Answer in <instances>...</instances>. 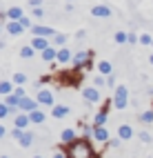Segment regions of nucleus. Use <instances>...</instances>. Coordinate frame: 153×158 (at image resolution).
<instances>
[{
    "label": "nucleus",
    "instance_id": "b1692460",
    "mask_svg": "<svg viewBox=\"0 0 153 158\" xmlns=\"http://www.w3.org/2000/svg\"><path fill=\"white\" fill-rule=\"evenodd\" d=\"M60 140H62V143H73V140H76V131H73V129H62Z\"/></svg>",
    "mask_w": 153,
    "mask_h": 158
},
{
    "label": "nucleus",
    "instance_id": "f704fd0d",
    "mask_svg": "<svg viewBox=\"0 0 153 158\" xmlns=\"http://www.w3.org/2000/svg\"><path fill=\"white\" fill-rule=\"evenodd\" d=\"M140 140L142 143H151V134L149 131H140Z\"/></svg>",
    "mask_w": 153,
    "mask_h": 158
},
{
    "label": "nucleus",
    "instance_id": "f3484780",
    "mask_svg": "<svg viewBox=\"0 0 153 158\" xmlns=\"http://www.w3.org/2000/svg\"><path fill=\"white\" fill-rule=\"evenodd\" d=\"M40 58H42L45 62H53V60L58 58V49H53V47H47L45 51H40Z\"/></svg>",
    "mask_w": 153,
    "mask_h": 158
},
{
    "label": "nucleus",
    "instance_id": "7c9ffc66",
    "mask_svg": "<svg viewBox=\"0 0 153 158\" xmlns=\"http://www.w3.org/2000/svg\"><path fill=\"white\" fill-rule=\"evenodd\" d=\"M140 43H142V45H153V36H149V34H140Z\"/></svg>",
    "mask_w": 153,
    "mask_h": 158
},
{
    "label": "nucleus",
    "instance_id": "4468645a",
    "mask_svg": "<svg viewBox=\"0 0 153 158\" xmlns=\"http://www.w3.org/2000/svg\"><path fill=\"white\" fill-rule=\"evenodd\" d=\"M118 138H122V140H131V138H133L131 125H120V127H118Z\"/></svg>",
    "mask_w": 153,
    "mask_h": 158
},
{
    "label": "nucleus",
    "instance_id": "f8f14e48",
    "mask_svg": "<svg viewBox=\"0 0 153 158\" xmlns=\"http://www.w3.org/2000/svg\"><path fill=\"white\" fill-rule=\"evenodd\" d=\"M111 105H113V102H104V107H102V109L96 114V120H93V125H100V127H102V125L107 123V114H109V107H111Z\"/></svg>",
    "mask_w": 153,
    "mask_h": 158
},
{
    "label": "nucleus",
    "instance_id": "ddd939ff",
    "mask_svg": "<svg viewBox=\"0 0 153 158\" xmlns=\"http://www.w3.org/2000/svg\"><path fill=\"white\" fill-rule=\"evenodd\" d=\"M56 60L60 62V65H67V62L73 60V54H71L67 47H60V49H58V58H56Z\"/></svg>",
    "mask_w": 153,
    "mask_h": 158
},
{
    "label": "nucleus",
    "instance_id": "bb28decb",
    "mask_svg": "<svg viewBox=\"0 0 153 158\" xmlns=\"http://www.w3.org/2000/svg\"><path fill=\"white\" fill-rule=\"evenodd\" d=\"M107 85V76H102V73H98V76L93 78V87H98V89H102Z\"/></svg>",
    "mask_w": 153,
    "mask_h": 158
},
{
    "label": "nucleus",
    "instance_id": "4be33fe9",
    "mask_svg": "<svg viewBox=\"0 0 153 158\" xmlns=\"http://www.w3.org/2000/svg\"><path fill=\"white\" fill-rule=\"evenodd\" d=\"M29 118H31V125H40V123H45V111H40V109H36V111H31L29 114Z\"/></svg>",
    "mask_w": 153,
    "mask_h": 158
},
{
    "label": "nucleus",
    "instance_id": "603ef678",
    "mask_svg": "<svg viewBox=\"0 0 153 158\" xmlns=\"http://www.w3.org/2000/svg\"><path fill=\"white\" fill-rule=\"evenodd\" d=\"M151 47H153V45H151Z\"/></svg>",
    "mask_w": 153,
    "mask_h": 158
},
{
    "label": "nucleus",
    "instance_id": "cd10ccee",
    "mask_svg": "<svg viewBox=\"0 0 153 158\" xmlns=\"http://www.w3.org/2000/svg\"><path fill=\"white\" fill-rule=\"evenodd\" d=\"M25 82H27V76L22 71H16L14 73V85H25Z\"/></svg>",
    "mask_w": 153,
    "mask_h": 158
},
{
    "label": "nucleus",
    "instance_id": "a878e982",
    "mask_svg": "<svg viewBox=\"0 0 153 158\" xmlns=\"http://www.w3.org/2000/svg\"><path fill=\"white\" fill-rule=\"evenodd\" d=\"M140 120L144 123V125H151V123H153V109H147V111H142V114H140Z\"/></svg>",
    "mask_w": 153,
    "mask_h": 158
},
{
    "label": "nucleus",
    "instance_id": "1a4fd4ad",
    "mask_svg": "<svg viewBox=\"0 0 153 158\" xmlns=\"http://www.w3.org/2000/svg\"><path fill=\"white\" fill-rule=\"evenodd\" d=\"M91 16L93 18H111V9L107 5H93L91 7Z\"/></svg>",
    "mask_w": 153,
    "mask_h": 158
},
{
    "label": "nucleus",
    "instance_id": "412c9836",
    "mask_svg": "<svg viewBox=\"0 0 153 158\" xmlns=\"http://www.w3.org/2000/svg\"><path fill=\"white\" fill-rule=\"evenodd\" d=\"M14 82L9 80H0V96H9V94H14Z\"/></svg>",
    "mask_w": 153,
    "mask_h": 158
},
{
    "label": "nucleus",
    "instance_id": "c9c22d12",
    "mask_svg": "<svg viewBox=\"0 0 153 158\" xmlns=\"http://www.w3.org/2000/svg\"><path fill=\"white\" fill-rule=\"evenodd\" d=\"M22 131H25V129H18V127H14V129H11V138H16V140H18L20 136H22Z\"/></svg>",
    "mask_w": 153,
    "mask_h": 158
},
{
    "label": "nucleus",
    "instance_id": "f257e3e1",
    "mask_svg": "<svg viewBox=\"0 0 153 158\" xmlns=\"http://www.w3.org/2000/svg\"><path fill=\"white\" fill-rule=\"evenodd\" d=\"M67 156L69 158H96L93 147H91V143L87 138H76L73 143H69Z\"/></svg>",
    "mask_w": 153,
    "mask_h": 158
},
{
    "label": "nucleus",
    "instance_id": "f03ea898",
    "mask_svg": "<svg viewBox=\"0 0 153 158\" xmlns=\"http://www.w3.org/2000/svg\"><path fill=\"white\" fill-rule=\"evenodd\" d=\"M113 107L116 109H127V105H129V89L124 85H118L116 87V94H113Z\"/></svg>",
    "mask_w": 153,
    "mask_h": 158
},
{
    "label": "nucleus",
    "instance_id": "a211bd4d",
    "mask_svg": "<svg viewBox=\"0 0 153 158\" xmlns=\"http://www.w3.org/2000/svg\"><path fill=\"white\" fill-rule=\"evenodd\" d=\"M98 73H102V76H111V73H113V65H111L109 60H100L98 62Z\"/></svg>",
    "mask_w": 153,
    "mask_h": 158
},
{
    "label": "nucleus",
    "instance_id": "2eb2a0df",
    "mask_svg": "<svg viewBox=\"0 0 153 158\" xmlns=\"http://www.w3.org/2000/svg\"><path fill=\"white\" fill-rule=\"evenodd\" d=\"M31 47H33L36 51H45V49L49 47V40H47V38H42V36H33Z\"/></svg>",
    "mask_w": 153,
    "mask_h": 158
},
{
    "label": "nucleus",
    "instance_id": "473e14b6",
    "mask_svg": "<svg viewBox=\"0 0 153 158\" xmlns=\"http://www.w3.org/2000/svg\"><path fill=\"white\" fill-rule=\"evenodd\" d=\"M82 134H84V138L93 136V127H91V125H82Z\"/></svg>",
    "mask_w": 153,
    "mask_h": 158
},
{
    "label": "nucleus",
    "instance_id": "2f4dec72",
    "mask_svg": "<svg viewBox=\"0 0 153 158\" xmlns=\"http://www.w3.org/2000/svg\"><path fill=\"white\" fill-rule=\"evenodd\" d=\"M20 25H22L25 29H33V25H31V20H29L27 16H22V18H20Z\"/></svg>",
    "mask_w": 153,
    "mask_h": 158
},
{
    "label": "nucleus",
    "instance_id": "6ab92c4d",
    "mask_svg": "<svg viewBox=\"0 0 153 158\" xmlns=\"http://www.w3.org/2000/svg\"><path fill=\"white\" fill-rule=\"evenodd\" d=\"M67 114H69L67 105H53V109H51V116H53V118H65Z\"/></svg>",
    "mask_w": 153,
    "mask_h": 158
},
{
    "label": "nucleus",
    "instance_id": "e433bc0d",
    "mask_svg": "<svg viewBox=\"0 0 153 158\" xmlns=\"http://www.w3.org/2000/svg\"><path fill=\"white\" fill-rule=\"evenodd\" d=\"M33 16H36V18H42V16H45V9H42V7H33Z\"/></svg>",
    "mask_w": 153,
    "mask_h": 158
},
{
    "label": "nucleus",
    "instance_id": "09e8293b",
    "mask_svg": "<svg viewBox=\"0 0 153 158\" xmlns=\"http://www.w3.org/2000/svg\"><path fill=\"white\" fill-rule=\"evenodd\" d=\"M67 2H73V0H67Z\"/></svg>",
    "mask_w": 153,
    "mask_h": 158
},
{
    "label": "nucleus",
    "instance_id": "ea45409f",
    "mask_svg": "<svg viewBox=\"0 0 153 158\" xmlns=\"http://www.w3.org/2000/svg\"><path fill=\"white\" fill-rule=\"evenodd\" d=\"M107 85H109V87H116V78H113V73H111V76H107Z\"/></svg>",
    "mask_w": 153,
    "mask_h": 158
},
{
    "label": "nucleus",
    "instance_id": "c03bdc74",
    "mask_svg": "<svg viewBox=\"0 0 153 158\" xmlns=\"http://www.w3.org/2000/svg\"><path fill=\"white\" fill-rule=\"evenodd\" d=\"M149 62H151V65H153V54H149Z\"/></svg>",
    "mask_w": 153,
    "mask_h": 158
},
{
    "label": "nucleus",
    "instance_id": "a18cd8bd",
    "mask_svg": "<svg viewBox=\"0 0 153 158\" xmlns=\"http://www.w3.org/2000/svg\"><path fill=\"white\" fill-rule=\"evenodd\" d=\"M2 47H5V40H0V49H2Z\"/></svg>",
    "mask_w": 153,
    "mask_h": 158
},
{
    "label": "nucleus",
    "instance_id": "aec40b11",
    "mask_svg": "<svg viewBox=\"0 0 153 158\" xmlns=\"http://www.w3.org/2000/svg\"><path fill=\"white\" fill-rule=\"evenodd\" d=\"M25 14H22V9L20 7H9L7 9V14H5V18H9V20H20Z\"/></svg>",
    "mask_w": 153,
    "mask_h": 158
},
{
    "label": "nucleus",
    "instance_id": "7ed1b4c3",
    "mask_svg": "<svg viewBox=\"0 0 153 158\" xmlns=\"http://www.w3.org/2000/svg\"><path fill=\"white\" fill-rule=\"evenodd\" d=\"M91 60H93V51H78L73 54V69H89L91 67Z\"/></svg>",
    "mask_w": 153,
    "mask_h": 158
},
{
    "label": "nucleus",
    "instance_id": "39448f33",
    "mask_svg": "<svg viewBox=\"0 0 153 158\" xmlns=\"http://www.w3.org/2000/svg\"><path fill=\"white\" fill-rule=\"evenodd\" d=\"M36 100H38V105H42V107H53V94L49 89H38Z\"/></svg>",
    "mask_w": 153,
    "mask_h": 158
},
{
    "label": "nucleus",
    "instance_id": "5701e85b",
    "mask_svg": "<svg viewBox=\"0 0 153 158\" xmlns=\"http://www.w3.org/2000/svg\"><path fill=\"white\" fill-rule=\"evenodd\" d=\"M33 56H36V49H33L31 45H25V47H20V58L29 60V58H33Z\"/></svg>",
    "mask_w": 153,
    "mask_h": 158
},
{
    "label": "nucleus",
    "instance_id": "0eeeda50",
    "mask_svg": "<svg viewBox=\"0 0 153 158\" xmlns=\"http://www.w3.org/2000/svg\"><path fill=\"white\" fill-rule=\"evenodd\" d=\"M29 125H31V118H29V114L20 111V114L14 116V127H18V129H27Z\"/></svg>",
    "mask_w": 153,
    "mask_h": 158
},
{
    "label": "nucleus",
    "instance_id": "9d476101",
    "mask_svg": "<svg viewBox=\"0 0 153 158\" xmlns=\"http://www.w3.org/2000/svg\"><path fill=\"white\" fill-rule=\"evenodd\" d=\"M7 34L9 36H20V34H22V31H25V27L22 25H20V20H7Z\"/></svg>",
    "mask_w": 153,
    "mask_h": 158
},
{
    "label": "nucleus",
    "instance_id": "58836bf2",
    "mask_svg": "<svg viewBox=\"0 0 153 158\" xmlns=\"http://www.w3.org/2000/svg\"><path fill=\"white\" fill-rule=\"evenodd\" d=\"M129 43H131V45L140 43V36H135V34H129Z\"/></svg>",
    "mask_w": 153,
    "mask_h": 158
},
{
    "label": "nucleus",
    "instance_id": "72a5a7b5",
    "mask_svg": "<svg viewBox=\"0 0 153 158\" xmlns=\"http://www.w3.org/2000/svg\"><path fill=\"white\" fill-rule=\"evenodd\" d=\"M14 94H16L18 98H25V96H27V94H25V87H22V85H18V87L14 89Z\"/></svg>",
    "mask_w": 153,
    "mask_h": 158
},
{
    "label": "nucleus",
    "instance_id": "423d86ee",
    "mask_svg": "<svg viewBox=\"0 0 153 158\" xmlns=\"http://www.w3.org/2000/svg\"><path fill=\"white\" fill-rule=\"evenodd\" d=\"M40 107L38 105V100H33V98H29V96H25V98H20V111H25V114H31V111H36Z\"/></svg>",
    "mask_w": 153,
    "mask_h": 158
},
{
    "label": "nucleus",
    "instance_id": "49530a36",
    "mask_svg": "<svg viewBox=\"0 0 153 158\" xmlns=\"http://www.w3.org/2000/svg\"><path fill=\"white\" fill-rule=\"evenodd\" d=\"M33 158H42V156H40V154H38V156H33Z\"/></svg>",
    "mask_w": 153,
    "mask_h": 158
},
{
    "label": "nucleus",
    "instance_id": "393cba45",
    "mask_svg": "<svg viewBox=\"0 0 153 158\" xmlns=\"http://www.w3.org/2000/svg\"><path fill=\"white\" fill-rule=\"evenodd\" d=\"M113 40H116V45H124V43H129V34H124V31H116Z\"/></svg>",
    "mask_w": 153,
    "mask_h": 158
},
{
    "label": "nucleus",
    "instance_id": "de8ad7c7",
    "mask_svg": "<svg viewBox=\"0 0 153 158\" xmlns=\"http://www.w3.org/2000/svg\"><path fill=\"white\" fill-rule=\"evenodd\" d=\"M0 158H9V156H0Z\"/></svg>",
    "mask_w": 153,
    "mask_h": 158
},
{
    "label": "nucleus",
    "instance_id": "8fccbe9b",
    "mask_svg": "<svg viewBox=\"0 0 153 158\" xmlns=\"http://www.w3.org/2000/svg\"><path fill=\"white\" fill-rule=\"evenodd\" d=\"M0 98H2V96H0ZM0 102H2V100H0Z\"/></svg>",
    "mask_w": 153,
    "mask_h": 158
},
{
    "label": "nucleus",
    "instance_id": "79ce46f5",
    "mask_svg": "<svg viewBox=\"0 0 153 158\" xmlns=\"http://www.w3.org/2000/svg\"><path fill=\"white\" fill-rule=\"evenodd\" d=\"M53 158H69V156H67V154H62V152H58V154H56Z\"/></svg>",
    "mask_w": 153,
    "mask_h": 158
},
{
    "label": "nucleus",
    "instance_id": "20e7f679",
    "mask_svg": "<svg viewBox=\"0 0 153 158\" xmlns=\"http://www.w3.org/2000/svg\"><path fill=\"white\" fill-rule=\"evenodd\" d=\"M82 98L87 105H96L102 100V91L98 87H82Z\"/></svg>",
    "mask_w": 153,
    "mask_h": 158
},
{
    "label": "nucleus",
    "instance_id": "dca6fc26",
    "mask_svg": "<svg viewBox=\"0 0 153 158\" xmlns=\"http://www.w3.org/2000/svg\"><path fill=\"white\" fill-rule=\"evenodd\" d=\"M18 145H20V147H25V149H27V147H31V145H33V134L25 129V131H22V136L18 138Z\"/></svg>",
    "mask_w": 153,
    "mask_h": 158
},
{
    "label": "nucleus",
    "instance_id": "6e6552de",
    "mask_svg": "<svg viewBox=\"0 0 153 158\" xmlns=\"http://www.w3.org/2000/svg\"><path fill=\"white\" fill-rule=\"evenodd\" d=\"M31 31H33V36H42V38H53L56 36V29L47 27V25H36Z\"/></svg>",
    "mask_w": 153,
    "mask_h": 158
},
{
    "label": "nucleus",
    "instance_id": "4c0bfd02",
    "mask_svg": "<svg viewBox=\"0 0 153 158\" xmlns=\"http://www.w3.org/2000/svg\"><path fill=\"white\" fill-rule=\"evenodd\" d=\"M27 2H29V7H42V2H45V0H27Z\"/></svg>",
    "mask_w": 153,
    "mask_h": 158
},
{
    "label": "nucleus",
    "instance_id": "a19ab883",
    "mask_svg": "<svg viewBox=\"0 0 153 158\" xmlns=\"http://www.w3.org/2000/svg\"><path fill=\"white\" fill-rule=\"evenodd\" d=\"M120 140H122V138H116V140H111L109 145H111V147H120Z\"/></svg>",
    "mask_w": 153,
    "mask_h": 158
},
{
    "label": "nucleus",
    "instance_id": "37998d69",
    "mask_svg": "<svg viewBox=\"0 0 153 158\" xmlns=\"http://www.w3.org/2000/svg\"><path fill=\"white\" fill-rule=\"evenodd\" d=\"M5 134H7V131H5V127H2V125H0V138H2Z\"/></svg>",
    "mask_w": 153,
    "mask_h": 158
},
{
    "label": "nucleus",
    "instance_id": "c85d7f7f",
    "mask_svg": "<svg viewBox=\"0 0 153 158\" xmlns=\"http://www.w3.org/2000/svg\"><path fill=\"white\" fill-rule=\"evenodd\" d=\"M65 43H67V36L65 34H56L53 36V45L56 47H65Z\"/></svg>",
    "mask_w": 153,
    "mask_h": 158
},
{
    "label": "nucleus",
    "instance_id": "3c124183",
    "mask_svg": "<svg viewBox=\"0 0 153 158\" xmlns=\"http://www.w3.org/2000/svg\"><path fill=\"white\" fill-rule=\"evenodd\" d=\"M151 107H153V105H151Z\"/></svg>",
    "mask_w": 153,
    "mask_h": 158
},
{
    "label": "nucleus",
    "instance_id": "c756f323",
    "mask_svg": "<svg viewBox=\"0 0 153 158\" xmlns=\"http://www.w3.org/2000/svg\"><path fill=\"white\" fill-rule=\"evenodd\" d=\"M9 114H11V107H9V105L2 100V102H0V118H7Z\"/></svg>",
    "mask_w": 153,
    "mask_h": 158
},
{
    "label": "nucleus",
    "instance_id": "9b49d317",
    "mask_svg": "<svg viewBox=\"0 0 153 158\" xmlns=\"http://www.w3.org/2000/svg\"><path fill=\"white\" fill-rule=\"evenodd\" d=\"M93 138L98 143H107L109 140V131H107L104 125H102V127H100V125H93Z\"/></svg>",
    "mask_w": 153,
    "mask_h": 158
}]
</instances>
